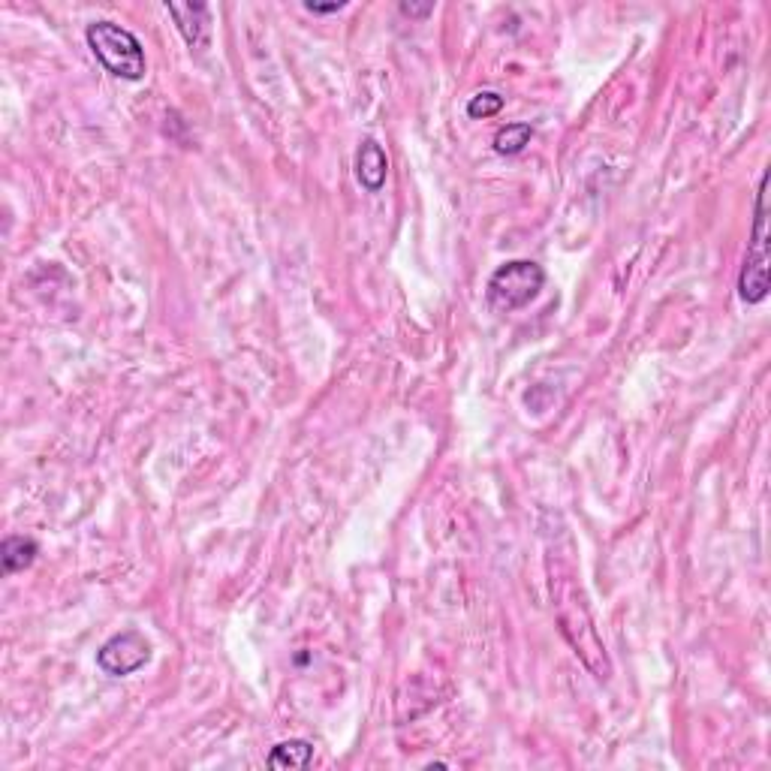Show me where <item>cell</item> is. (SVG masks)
<instances>
[{"instance_id": "6da1fadb", "label": "cell", "mask_w": 771, "mask_h": 771, "mask_svg": "<svg viewBox=\"0 0 771 771\" xmlns=\"http://www.w3.org/2000/svg\"><path fill=\"white\" fill-rule=\"evenodd\" d=\"M85 40L106 73H112L124 82L145 79V70H148L145 49H142L139 37L130 34L127 28H121L115 22H94V25H88Z\"/></svg>"}, {"instance_id": "7a4b0ae2", "label": "cell", "mask_w": 771, "mask_h": 771, "mask_svg": "<svg viewBox=\"0 0 771 771\" xmlns=\"http://www.w3.org/2000/svg\"><path fill=\"white\" fill-rule=\"evenodd\" d=\"M546 287V272L534 260H509L494 269L485 284V302L497 314H512L528 308Z\"/></svg>"}, {"instance_id": "3957f363", "label": "cell", "mask_w": 771, "mask_h": 771, "mask_svg": "<svg viewBox=\"0 0 771 771\" xmlns=\"http://www.w3.org/2000/svg\"><path fill=\"white\" fill-rule=\"evenodd\" d=\"M768 172L756 190V211H753V238L744 256V266L738 275V296L747 305H759L768 296Z\"/></svg>"}, {"instance_id": "277c9868", "label": "cell", "mask_w": 771, "mask_h": 771, "mask_svg": "<svg viewBox=\"0 0 771 771\" xmlns=\"http://www.w3.org/2000/svg\"><path fill=\"white\" fill-rule=\"evenodd\" d=\"M151 660V642L139 630H124L106 639L97 651V666L109 678H124L139 672Z\"/></svg>"}, {"instance_id": "5b68a950", "label": "cell", "mask_w": 771, "mask_h": 771, "mask_svg": "<svg viewBox=\"0 0 771 771\" xmlns=\"http://www.w3.org/2000/svg\"><path fill=\"white\" fill-rule=\"evenodd\" d=\"M389 175V157L383 151V145L377 139H365L356 151V178L365 190L377 193L383 190Z\"/></svg>"}, {"instance_id": "8992f818", "label": "cell", "mask_w": 771, "mask_h": 771, "mask_svg": "<svg viewBox=\"0 0 771 771\" xmlns=\"http://www.w3.org/2000/svg\"><path fill=\"white\" fill-rule=\"evenodd\" d=\"M166 13L175 19L178 25V34L184 37V43L193 49V46H202L208 37V7L205 4H166Z\"/></svg>"}, {"instance_id": "52a82bcc", "label": "cell", "mask_w": 771, "mask_h": 771, "mask_svg": "<svg viewBox=\"0 0 771 771\" xmlns=\"http://www.w3.org/2000/svg\"><path fill=\"white\" fill-rule=\"evenodd\" d=\"M37 555H40V546L31 537H7L0 543V564H4L7 576L28 570L37 561Z\"/></svg>"}, {"instance_id": "ba28073f", "label": "cell", "mask_w": 771, "mask_h": 771, "mask_svg": "<svg viewBox=\"0 0 771 771\" xmlns=\"http://www.w3.org/2000/svg\"><path fill=\"white\" fill-rule=\"evenodd\" d=\"M314 759V744L305 738H290L272 747L269 753V768H308Z\"/></svg>"}, {"instance_id": "9c48e42d", "label": "cell", "mask_w": 771, "mask_h": 771, "mask_svg": "<svg viewBox=\"0 0 771 771\" xmlns=\"http://www.w3.org/2000/svg\"><path fill=\"white\" fill-rule=\"evenodd\" d=\"M534 139V127L531 124H506L494 133V151L503 154V157H516L522 154Z\"/></svg>"}, {"instance_id": "30bf717a", "label": "cell", "mask_w": 771, "mask_h": 771, "mask_svg": "<svg viewBox=\"0 0 771 771\" xmlns=\"http://www.w3.org/2000/svg\"><path fill=\"white\" fill-rule=\"evenodd\" d=\"M500 109H503V97L497 91H479L467 103V115L470 118H494Z\"/></svg>"}, {"instance_id": "8fae6325", "label": "cell", "mask_w": 771, "mask_h": 771, "mask_svg": "<svg viewBox=\"0 0 771 771\" xmlns=\"http://www.w3.org/2000/svg\"><path fill=\"white\" fill-rule=\"evenodd\" d=\"M401 13L404 16H410V19H428L431 13H434V4H407V0H404V4H401Z\"/></svg>"}, {"instance_id": "7c38bea8", "label": "cell", "mask_w": 771, "mask_h": 771, "mask_svg": "<svg viewBox=\"0 0 771 771\" xmlns=\"http://www.w3.org/2000/svg\"><path fill=\"white\" fill-rule=\"evenodd\" d=\"M344 7H347V0H338V4H314V0H308V4H305V10L320 13V16H326V13H338V10H344Z\"/></svg>"}]
</instances>
